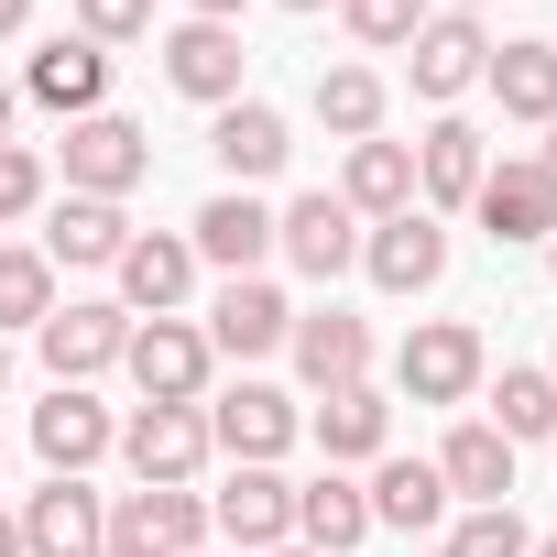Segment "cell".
Here are the masks:
<instances>
[{
    "label": "cell",
    "mask_w": 557,
    "mask_h": 557,
    "mask_svg": "<svg viewBox=\"0 0 557 557\" xmlns=\"http://www.w3.org/2000/svg\"><path fill=\"white\" fill-rule=\"evenodd\" d=\"M481 372H492V350H481L470 318H426V329H405V350H394V394H405V405H470Z\"/></svg>",
    "instance_id": "1"
},
{
    "label": "cell",
    "mask_w": 557,
    "mask_h": 557,
    "mask_svg": "<svg viewBox=\"0 0 557 557\" xmlns=\"http://www.w3.org/2000/svg\"><path fill=\"white\" fill-rule=\"evenodd\" d=\"M208 546H240V557L296 546V481L285 470H230L208 492Z\"/></svg>",
    "instance_id": "2"
},
{
    "label": "cell",
    "mask_w": 557,
    "mask_h": 557,
    "mask_svg": "<svg viewBox=\"0 0 557 557\" xmlns=\"http://www.w3.org/2000/svg\"><path fill=\"white\" fill-rule=\"evenodd\" d=\"M208 329H186V318H132V350H121V372L143 383V405H208Z\"/></svg>",
    "instance_id": "3"
},
{
    "label": "cell",
    "mask_w": 557,
    "mask_h": 557,
    "mask_svg": "<svg viewBox=\"0 0 557 557\" xmlns=\"http://www.w3.org/2000/svg\"><path fill=\"white\" fill-rule=\"evenodd\" d=\"M197 416H208V448H219L230 470H273V459L296 448V426H307L273 383H230V394H219V405H197Z\"/></svg>",
    "instance_id": "4"
},
{
    "label": "cell",
    "mask_w": 557,
    "mask_h": 557,
    "mask_svg": "<svg viewBox=\"0 0 557 557\" xmlns=\"http://www.w3.org/2000/svg\"><path fill=\"white\" fill-rule=\"evenodd\" d=\"M153 175V143H143V121H121V110H88V121H66V197H132Z\"/></svg>",
    "instance_id": "5"
},
{
    "label": "cell",
    "mask_w": 557,
    "mask_h": 557,
    "mask_svg": "<svg viewBox=\"0 0 557 557\" xmlns=\"http://www.w3.org/2000/svg\"><path fill=\"white\" fill-rule=\"evenodd\" d=\"M110 546H132V557H197L208 546V492H186V481L121 492L110 503Z\"/></svg>",
    "instance_id": "6"
},
{
    "label": "cell",
    "mask_w": 557,
    "mask_h": 557,
    "mask_svg": "<svg viewBox=\"0 0 557 557\" xmlns=\"http://www.w3.org/2000/svg\"><path fill=\"white\" fill-rule=\"evenodd\" d=\"M470 219L513 251V240H557V186H546V164L535 153H503V164H481V186H470Z\"/></svg>",
    "instance_id": "7"
},
{
    "label": "cell",
    "mask_w": 557,
    "mask_h": 557,
    "mask_svg": "<svg viewBox=\"0 0 557 557\" xmlns=\"http://www.w3.org/2000/svg\"><path fill=\"white\" fill-rule=\"evenodd\" d=\"M110 448H121V416H110L88 383H55V394L34 405V459H45L55 481H77V470L110 459Z\"/></svg>",
    "instance_id": "8"
},
{
    "label": "cell",
    "mask_w": 557,
    "mask_h": 557,
    "mask_svg": "<svg viewBox=\"0 0 557 557\" xmlns=\"http://www.w3.org/2000/svg\"><path fill=\"white\" fill-rule=\"evenodd\" d=\"M273 251H285L296 273H318V285H339V273L361 262V219L339 208V186H318L296 208H273Z\"/></svg>",
    "instance_id": "9"
},
{
    "label": "cell",
    "mask_w": 557,
    "mask_h": 557,
    "mask_svg": "<svg viewBox=\"0 0 557 557\" xmlns=\"http://www.w3.org/2000/svg\"><path fill=\"white\" fill-rule=\"evenodd\" d=\"M405 55H416V99H437V110H448V99H470V88L492 77V34H481L470 12H426Z\"/></svg>",
    "instance_id": "10"
},
{
    "label": "cell",
    "mask_w": 557,
    "mask_h": 557,
    "mask_svg": "<svg viewBox=\"0 0 557 557\" xmlns=\"http://www.w3.org/2000/svg\"><path fill=\"white\" fill-rule=\"evenodd\" d=\"M110 273H121V318H175V307L197 296V251H186V230H132V251H121Z\"/></svg>",
    "instance_id": "11"
},
{
    "label": "cell",
    "mask_w": 557,
    "mask_h": 557,
    "mask_svg": "<svg viewBox=\"0 0 557 557\" xmlns=\"http://www.w3.org/2000/svg\"><path fill=\"white\" fill-rule=\"evenodd\" d=\"M361 273L383 296H426L437 273H448V230L426 219V208H405V219H372L361 230Z\"/></svg>",
    "instance_id": "12"
},
{
    "label": "cell",
    "mask_w": 557,
    "mask_h": 557,
    "mask_svg": "<svg viewBox=\"0 0 557 557\" xmlns=\"http://www.w3.org/2000/svg\"><path fill=\"white\" fill-rule=\"evenodd\" d=\"M23 99H34V110H55V121H88V110H110V55H99L88 34H55V45H34Z\"/></svg>",
    "instance_id": "13"
},
{
    "label": "cell",
    "mask_w": 557,
    "mask_h": 557,
    "mask_svg": "<svg viewBox=\"0 0 557 557\" xmlns=\"http://www.w3.org/2000/svg\"><path fill=\"white\" fill-rule=\"evenodd\" d=\"M121 459H132V481H197L219 448H208V416L197 405H143L121 426Z\"/></svg>",
    "instance_id": "14"
},
{
    "label": "cell",
    "mask_w": 557,
    "mask_h": 557,
    "mask_svg": "<svg viewBox=\"0 0 557 557\" xmlns=\"http://www.w3.org/2000/svg\"><path fill=\"white\" fill-rule=\"evenodd\" d=\"M12 524H23V557H99L110 546V503L88 481H45Z\"/></svg>",
    "instance_id": "15"
},
{
    "label": "cell",
    "mask_w": 557,
    "mask_h": 557,
    "mask_svg": "<svg viewBox=\"0 0 557 557\" xmlns=\"http://www.w3.org/2000/svg\"><path fill=\"white\" fill-rule=\"evenodd\" d=\"M186 251L219 262V273H262V251H273V208H262L251 186H219V197L186 219Z\"/></svg>",
    "instance_id": "16"
},
{
    "label": "cell",
    "mask_w": 557,
    "mask_h": 557,
    "mask_svg": "<svg viewBox=\"0 0 557 557\" xmlns=\"http://www.w3.org/2000/svg\"><path fill=\"white\" fill-rule=\"evenodd\" d=\"M285 329H296V307L273 296L262 273H230L219 307H208V350H219V361H262V350H285Z\"/></svg>",
    "instance_id": "17"
},
{
    "label": "cell",
    "mask_w": 557,
    "mask_h": 557,
    "mask_svg": "<svg viewBox=\"0 0 557 557\" xmlns=\"http://www.w3.org/2000/svg\"><path fill=\"white\" fill-rule=\"evenodd\" d=\"M208 153H219V175H230V186H262V175H285L296 132H285V110H262V99H230V110L208 121Z\"/></svg>",
    "instance_id": "18"
},
{
    "label": "cell",
    "mask_w": 557,
    "mask_h": 557,
    "mask_svg": "<svg viewBox=\"0 0 557 557\" xmlns=\"http://www.w3.org/2000/svg\"><path fill=\"white\" fill-rule=\"evenodd\" d=\"M34 339H45V372H55V383H88V372H110V361L132 350V318H121V307H55Z\"/></svg>",
    "instance_id": "19"
},
{
    "label": "cell",
    "mask_w": 557,
    "mask_h": 557,
    "mask_svg": "<svg viewBox=\"0 0 557 557\" xmlns=\"http://www.w3.org/2000/svg\"><path fill=\"white\" fill-rule=\"evenodd\" d=\"M285 350H296V372H307L318 394H339V383H372V329H361L350 307H318V318H296V329H285Z\"/></svg>",
    "instance_id": "20"
},
{
    "label": "cell",
    "mask_w": 557,
    "mask_h": 557,
    "mask_svg": "<svg viewBox=\"0 0 557 557\" xmlns=\"http://www.w3.org/2000/svg\"><path fill=\"white\" fill-rule=\"evenodd\" d=\"M164 77H175L186 99L230 110V99H240V34H230V23H175V34H164Z\"/></svg>",
    "instance_id": "21"
},
{
    "label": "cell",
    "mask_w": 557,
    "mask_h": 557,
    "mask_svg": "<svg viewBox=\"0 0 557 557\" xmlns=\"http://www.w3.org/2000/svg\"><path fill=\"white\" fill-rule=\"evenodd\" d=\"M481 132L448 110V121H426V143H416V208L437 219V208H470V186H481Z\"/></svg>",
    "instance_id": "22"
},
{
    "label": "cell",
    "mask_w": 557,
    "mask_h": 557,
    "mask_svg": "<svg viewBox=\"0 0 557 557\" xmlns=\"http://www.w3.org/2000/svg\"><path fill=\"white\" fill-rule=\"evenodd\" d=\"M339 208L350 219H405L416 208V143H350V164H339Z\"/></svg>",
    "instance_id": "23"
},
{
    "label": "cell",
    "mask_w": 557,
    "mask_h": 557,
    "mask_svg": "<svg viewBox=\"0 0 557 557\" xmlns=\"http://www.w3.org/2000/svg\"><path fill=\"white\" fill-rule=\"evenodd\" d=\"M361 503H372V524H394V535H426V524H448V481H437V459H372Z\"/></svg>",
    "instance_id": "24"
},
{
    "label": "cell",
    "mask_w": 557,
    "mask_h": 557,
    "mask_svg": "<svg viewBox=\"0 0 557 557\" xmlns=\"http://www.w3.org/2000/svg\"><path fill=\"white\" fill-rule=\"evenodd\" d=\"M132 251V219H121V197H66L55 219H45V262H77V273H99V262H121Z\"/></svg>",
    "instance_id": "25"
},
{
    "label": "cell",
    "mask_w": 557,
    "mask_h": 557,
    "mask_svg": "<svg viewBox=\"0 0 557 557\" xmlns=\"http://www.w3.org/2000/svg\"><path fill=\"white\" fill-rule=\"evenodd\" d=\"M372 535V503H361V481L350 470H318L307 492H296V546H318V557H350Z\"/></svg>",
    "instance_id": "26"
},
{
    "label": "cell",
    "mask_w": 557,
    "mask_h": 557,
    "mask_svg": "<svg viewBox=\"0 0 557 557\" xmlns=\"http://www.w3.org/2000/svg\"><path fill=\"white\" fill-rule=\"evenodd\" d=\"M383 437H394V405H383L372 383H339V394L318 405V448H329V470H350V459H383Z\"/></svg>",
    "instance_id": "27"
},
{
    "label": "cell",
    "mask_w": 557,
    "mask_h": 557,
    "mask_svg": "<svg viewBox=\"0 0 557 557\" xmlns=\"http://www.w3.org/2000/svg\"><path fill=\"white\" fill-rule=\"evenodd\" d=\"M437 481H448V492H470V503H513V437H492L481 416H470V426H448Z\"/></svg>",
    "instance_id": "28"
},
{
    "label": "cell",
    "mask_w": 557,
    "mask_h": 557,
    "mask_svg": "<svg viewBox=\"0 0 557 557\" xmlns=\"http://www.w3.org/2000/svg\"><path fill=\"white\" fill-rule=\"evenodd\" d=\"M481 88L503 99V121H557V45H503Z\"/></svg>",
    "instance_id": "29"
},
{
    "label": "cell",
    "mask_w": 557,
    "mask_h": 557,
    "mask_svg": "<svg viewBox=\"0 0 557 557\" xmlns=\"http://www.w3.org/2000/svg\"><path fill=\"white\" fill-rule=\"evenodd\" d=\"M481 426H492V437H513V448H524V437H557V383L513 361V372L492 383V416H481Z\"/></svg>",
    "instance_id": "30"
},
{
    "label": "cell",
    "mask_w": 557,
    "mask_h": 557,
    "mask_svg": "<svg viewBox=\"0 0 557 557\" xmlns=\"http://www.w3.org/2000/svg\"><path fill=\"white\" fill-rule=\"evenodd\" d=\"M318 121H329L339 143H372V132H383V77H372V66H329V77H318Z\"/></svg>",
    "instance_id": "31"
},
{
    "label": "cell",
    "mask_w": 557,
    "mask_h": 557,
    "mask_svg": "<svg viewBox=\"0 0 557 557\" xmlns=\"http://www.w3.org/2000/svg\"><path fill=\"white\" fill-rule=\"evenodd\" d=\"M55 318V262L45 251H0V329H45Z\"/></svg>",
    "instance_id": "32"
},
{
    "label": "cell",
    "mask_w": 557,
    "mask_h": 557,
    "mask_svg": "<svg viewBox=\"0 0 557 557\" xmlns=\"http://www.w3.org/2000/svg\"><path fill=\"white\" fill-rule=\"evenodd\" d=\"M535 535H524V513L513 503H470L459 524H448V557H524Z\"/></svg>",
    "instance_id": "33"
},
{
    "label": "cell",
    "mask_w": 557,
    "mask_h": 557,
    "mask_svg": "<svg viewBox=\"0 0 557 557\" xmlns=\"http://www.w3.org/2000/svg\"><path fill=\"white\" fill-rule=\"evenodd\" d=\"M339 23H350L372 55H405V45H416V23H426V0H339Z\"/></svg>",
    "instance_id": "34"
},
{
    "label": "cell",
    "mask_w": 557,
    "mask_h": 557,
    "mask_svg": "<svg viewBox=\"0 0 557 557\" xmlns=\"http://www.w3.org/2000/svg\"><path fill=\"white\" fill-rule=\"evenodd\" d=\"M77 34L110 55V45H143L153 34V0H77Z\"/></svg>",
    "instance_id": "35"
},
{
    "label": "cell",
    "mask_w": 557,
    "mask_h": 557,
    "mask_svg": "<svg viewBox=\"0 0 557 557\" xmlns=\"http://www.w3.org/2000/svg\"><path fill=\"white\" fill-rule=\"evenodd\" d=\"M45 186H55V175H45V153H34V143H0V219H34V208H45Z\"/></svg>",
    "instance_id": "36"
},
{
    "label": "cell",
    "mask_w": 557,
    "mask_h": 557,
    "mask_svg": "<svg viewBox=\"0 0 557 557\" xmlns=\"http://www.w3.org/2000/svg\"><path fill=\"white\" fill-rule=\"evenodd\" d=\"M186 23H240V0H186Z\"/></svg>",
    "instance_id": "37"
},
{
    "label": "cell",
    "mask_w": 557,
    "mask_h": 557,
    "mask_svg": "<svg viewBox=\"0 0 557 557\" xmlns=\"http://www.w3.org/2000/svg\"><path fill=\"white\" fill-rule=\"evenodd\" d=\"M23 23H34V0H0V45H12V34H23Z\"/></svg>",
    "instance_id": "38"
},
{
    "label": "cell",
    "mask_w": 557,
    "mask_h": 557,
    "mask_svg": "<svg viewBox=\"0 0 557 557\" xmlns=\"http://www.w3.org/2000/svg\"><path fill=\"white\" fill-rule=\"evenodd\" d=\"M0 557H23V524H12V513H0Z\"/></svg>",
    "instance_id": "39"
},
{
    "label": "cell",
    "mask_w": 557,
    "mask_h": 557,
    "mask_svg": "<svg viewBox=\"0 0 557 557\" xmlns=\"http://www.w3.org/2000/svg\"><path fill=\"white\" fill-rule=\"evenodd\" d=\"M535 164H546V186H557V121H546V153H535Z\"/></svg>",
    "instance_id": "40"
},
{
    "label": "cell",
    "mask_w": 557,
    "mask_h": 557,
    "mask_svg": "<svg viewBox=\"0 0 557 557\" xmlns=\"http://www.w3.org/2000/svg\"><path fill=\"white\" fill-rule=\"evenodd\" d=\"M0 143H12V88H0Z\"/></svg>",
    "instance_id": "41"
},
{
    "label": "cell",
    "mask_w": 557,
    "mask_h": 557,
    "mask_svg": "<svg viewBox=\"0 0 557 557\" xmlns=\"http://www.w3.org/2000/svg\"><path fill=\"white\" fill-rule=\"evenodd\" d=\"M524 557H557V535H535V546H524Z\"/></svg>",
    "instance_id": "42"
},
{
    "label": "cell",
    "mask_w": 557,
    "mask_h": 557,
    "mask_svg": "<svg viewBox=\"0 0 557 557\" xmlns=\"http://www.w3.org/2000/svg\"><path fill=\"white\" fill-rule=\"evenodd\" d=\"M285 12H329V0H285Z\"/></svg>",
    "instance_id": "43"
},
{
    "label": "cell",
    "mask_w": 557,
    "mask_h": 557,
    "mask_svg": "<svg viewBox=\"0 0 557 557\" xmlns=\"http://www.w3.org/2000/svg\"><path fill=\"white\" fill-rule=\"evenodd\" d=\"M448 12H470V23H481V0H448Z\"/></svg>",
    "instance_id": "44"
},
{
    "label": "cell",
    "mask_w": 557,
    "mask_h": 557,
    "mask_svg": "<svg viewBox=\"0 0 557 557\" xmlns=\"http://www.w3.org/2000/svg\"><path fill=\"white\" fill-rule=\"evenodd\" d=\"M273 557H318V546H273Z\"/></svg>",
    "instance_id": "45"
},
{
    "label": "cell",
    "mask_w": 557,
    "mask_h": 557,
    "mask_svg": "<svg viewBox=\"0 0 557 557\" xmlns=\"http://www.w3.org/2000/svg\"><path fill=\"white\" fill-rule=\"evenodd\" d=\"M0 383H12V350H0Z\"/></svg>",
    "instance_id": "46"
},
{
    "label": "cell",
    "mask_w": 557,
    "mask_h": 557,
    "mask_svg": "<svg viewBox=\"0 0 557 557\" xmlns=\"http://www.w3.org/2000/svg\"><path fill=\"white\" fill-rule=\"evenodd\" d=\"M99 557H132V546H99Z\"/></svg>",
    "instance_id": "47"
},
{
    "label": "cell",
    "mask_w": 557,
    "mask_h": 557,
    "mask_svg": "<svg viewBox=\"0 0 557 557\" xmlns=\"http://www.w3.org/2000/svg\"><path fill=\"white\" fill-rule=\"evenodd\" d=\"M546 273H557V240H546Z\"/></svg>",
    "instance_id": "48"
},
{
    "label": "cell",
    "mask_w": 557,
    "mask_h": 557,
    "mask_svg": "<svg viewBox=\"0 0 557 557\" xmlns=\"http://www.w3.org/2000/svg\"><path fill=\"white\" fill-rule=\"evenodd\" d=\"M546 383H557V361H546Z\"/></svg>",
    "instance_id": "49"
},
{
    "label": "cell",
    "mask_w": 557,
    "mask_h": 557,
    "mask_svg": "<svg viewBox=\"0 0 557 557\" xmlns=\"http://www.w3.org/2000/svg\"><path fill=\"white\" fill-rule=\"evenodd\" d=\"M197 557H219V546H197Z\"/></svg>",
    "instance_id": "50"
},
{
    "label": "cell",
    "mask_w": 557,
    "mask_h": 557,
    "mask_svg": "<svg viewBox=\"0 0 557 557\" xmlns=\"http://www.w3.org/2000/svg\"><path fill=\"white\" fill-rule=\"evenodd\" d=\"M546 448H557V437H546Z\"/></svg>",
    "instance_id": "51"
}]
</instances>
